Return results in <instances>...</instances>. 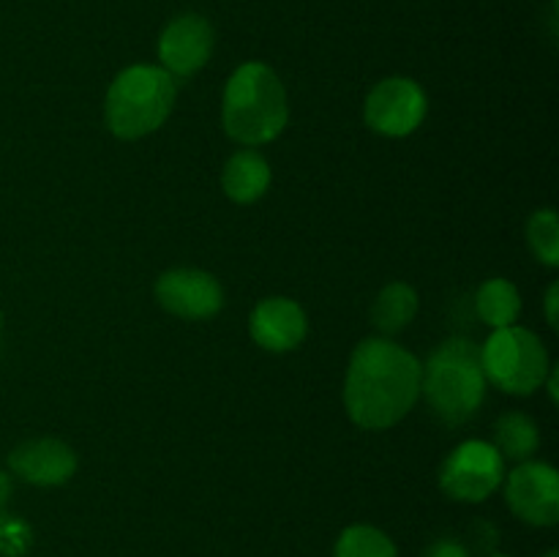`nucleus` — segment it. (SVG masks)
Masks as SVG:
<instances>
[{"mask_svg":"<svg viewBox=\"0 0 559 557\" xmlns=\"http://www.w3.org/2000/svg\"><path fill=\"white\" fill-rule=\"evenodd\" d=\"M420 360L385 336L355 347L344 380V410L360 429H391L420 396Z\"/></svg>","mask_w":559,"mask_h":557,"instance_id":"nucleus-1","label":"nucleus"},{"mask_svg":"<svg viewBox=\"0 0 559 557\" xmlns=\"http://www.w3.org/2000/svg\"><path fill=\"white\" fill-rule=\"evenodd\" d=\"M289 120L287 91L276 71L260 60L238 66L222 98V123L227 137L246 147L273 142Z\"/></svg>","mask_w":559,"mask_h":557,"instance_id":"nucleus-2","label":"nucleus"},{"mask_svg":"<svg viewBox=\"0 0 559 557\" xmlns=\"http://www.w3.org/2000/svg\"><path fill=\"white\" fill-rule=\"evenodd\" d=\"M420 366V393L442 424L459 426L478 413L489 386L478 344L469 339H445Z\"/></svg>","mask_w":559,"mask_h":557,"instance_id":"nucleus-3","label":"nucleus"},{"mask_svg":"<svg viewBox=\"0 0 559 557\" xmlns=\"http://www.w3.org/2000/svg\"><path fill=\"white\" fill-rule=\"evenodd\" d=\"M178 96L175 76L162 66L136 63L120 71L107 91L104 120L118 140H140L162 129Z\"/></svg>","mask_w":559,"mask_h":557,"instance_id":"nucleus-4","label":"nucleus"},{"mask_svg":"<svg viewBox=\"0 0 559 557\" xmlns=\"http://www.w3.org/2000/svg\"><path fill=\"white\" fill-rule=\"evenodd\" d=\"M486 382L513 396H530L538 391L549 375V353L538 333L522 325L497 328L480 347Z\"/></svg>","mask_w":559,"mask_h":557,"instance_id":"nucleus-5","label":"nucleus"},{"mask_svg":"<svg viewBox=\"0 0 559 557\" xmlns=\"http://www.w3.org/2000/svg\"><path fill=\"white\" fill-rule=\"evenodd\" d=\"M506 478V459L495 442L467 440L453 448L440 467V489L456 502H484Z\"/></svg>","mask_w":559,"mask_h":557,"instance_id":"nucleus-6","label":"nucleus"},{"mask_svg":"<svg viewBox=\"0 0 559 557\" xmlns=\"http://www.w3.org/2000/svg\"><path fill=\"white\" fill-rule=\"evenodd\" d=\"M426 93L409 76H388L377 82L364 104V118L382 137H407L424 123Z\"/></svg>","mask_w":559,"mask_h":557,"instance_id":"nucleus-7","label":"nucleus"},{"mask_svg":"<svg viewBox=\"0 0 559 557\" xmlns=\"http://www.w3.org/2000/svg\"><path fill=\"white\" fill-rule=\"evenodd\" d=\"M506 502L524 524L555 528L559 522V475L546 462H519L506 475Z\"/></svg>","mask_w":559,"mask_h":557,"instance_id":"nucleus-8","label":"nucleus"},{"mask_svg":"<svg viewBox=\"0 0 559 557\" xmlns=\"http://www.w3.org/2000/svg\"><path fill=\"white\" fill-rule=\"evenodd\" d=\"M156 300L162 309L183 320H211L222 311L224 289L211 273L197 268H175L158 276Z\"/></svg>","mask_w":559,"mask_h":557,"instance_id":"nucleus-9","label":"nucleus"},{"mask_svg":"<svg viewBox=\"0 0 559 557\" xmlns=\"http://www.w3.org/2000/svg\"><path fill=\"white\" fill-rule=\"evenodd\" d=\"M213 25L202 14H178L158 36V60L173 76H191L211 60Z\"/></svg>","mask_w":559,"mask_h":557,"instance_id":"nucleus-10","label":"nucleus"},{"mask_svg":"<svg viewBox=\"0 0 559 557\" xmlns=\"http://www.w3.org/2000/svg\"><path fill=\"white\" fill-rule=\"evenodd\" d=\"M306 331H309L306 311L300 309L298 300L284 298V295L260 300L249 317L251 339L267 353H289L300 347Z\"/></svg>","mask_w":559,"mask_h":557,"instance_id":"nucleus-11","label":"nucleus"},{"mask_svg":"<svg viewBox=\"0 0 559 557\" xmlns=\"http://www.w3.org/2000/svg\"><path fill=\"white\" fill-rule=\"evenodd\" d=\"M9 467L25 484L33 486H60L76 473L74 448L55 437L25 440L9 453Z\"/></svg>","mask_w":559,"mask_h":557,"instance_id":"nucleus-12","label":"nucleus"},{"mask_svg":"<svg viewBox=\"0 0 559 557\" xmlns=\"http://www.w3.org/2000/svg\"><path fill=\"white\" fill-rule=\"evenodd\" d=\"M222 186L229 200L238 202V205H251L271 186V164L254 147H243V151L233 153L224 164Z\"/></svg>","mask_w":559,"mask_h":557,"instance_id":"nucleus-13","label":"nucleus"},{"mask_svg":"<svg viewBox=\"0 0 559 557\" xmlns=\"http://www.w3.org/2000/svg\"><path fill=\"white\" fill-rule=\"evenodd\" d=\"M418 315V293L404 282H391L377 293L371 304V325L382 336H396Z\"/></svg>","mask_w":559,"mask_h":557,"instance_id":"nucleus-14","label":"nucleus"},{"mask_svg":"<svg viewBox=\"0 0 559 557\" xmlns=\"http://www.w3.org/2000/svg\"><path fill=\"white\" fill-rule=\"evenodd\" d=\"M475 311L495 331L516 325L519 315H522V295H519L516 284L508 278H489L480 284L478 295H475Z\"/></svg>","mask_w":559,"mask_h":557,"instance_id":"nucleus-15","label":"nucleus"},{"mask_svg":"<svg viewBox=\"0 0 559 557\" xmlns=\"http://www.w3.org/2000/svg\"><path fill=\"white\" fill-rule=\"evenodd\" d=\"M540 435L538 426L530 415L524 413H506L495 424V448L500 451L502 459H513V462H527L533 453L538 451Z\"/></svg>","mask_w":559,"mask_h":557,"instance_id":"nucleus-16","label":"nucleus"},{"mask_svg":"<svg viewBox=\"0 0 559 557\" xmlns=\"http://www.w3.org/2000/svg\"><path fill=\"white\" fill-rule=\"evenodd\" d=\"M333 557H399V552L391 535L382 533L380 528L349 524L338 535L336 546H333Z\"/></svg>","mask_w":559,"mask_h":557,"instance_id":"nucleus-17","label":"nucleus"},{"mask_svg":"<svg viewBox=\"0 0 559 557\" xmlns=\"http://www.w3.org/2000/svg\"><path fill=\"white\" fill-rule=\"evenodd\" d=\"M527 244L544 265H559V222L551 208L535 211L527 222Z\"/></svg>","mask_w":559,"mask_h":557,"instance_id":"nucleus-18","label":"nucleus"},{"mask_svg":"<svg viewBox=\"0 0 559 557\" xmlns=\"http://www.w3.org/2000/svg\"><path fill=\"white\" fill-rule=\"evenodd\" d=\"M424 557H469V549L456 538H440L426 549Z\"/></svg>","mask_w":559,"mask_h":557,"instance_id":"nucleus-19","label":"nucleus"},{"mask_svg":"<svg viewBox=\"0 0 559 557\" xmlns=\"http://www.w3.org/2000/svg\"><path fill=\"white\" fill-rule=\"evenodd\" d=\"M557 306H559V284L555 282L549 289H546V320H549L551 328L559 325Z\"/></svg>","mask_w":559,"mask_h":557,"instance_id":"nucleus-20","label":"nucleus"},{"mask_svg":"<svg viewBox=\"0 0 559 557\" xmlns=\"http://www.w3.org/2000/svg\"><path fill=\"white\" fill-rule=\"evenodd\" d=\"M9 497H11V475L0 470V511L9 506Z\"/></svg>","mask_w":559,"mask_h":557,"instance_id":"nucleus-21","label":"nucleus"},{"mask_svg":"<svg viewBox=\"0 0 559 557\" xmlns=\"http://www.w3.org/2000/svg\"><path fill=\"white\" fill-rule=\"evenodd\" d=\"M546 380H549V396H551V402H559V369H555V366H551L549 369V375H546Z\"/></svg>","mask_w":559,"mask_h":557,"instance_id":"nucleus-22","label":"nucleus"},{"mask_svg":"<svg viewBox=\"0 0 559 557\" xmlns=\"http://www.w3.org/2000/svg\"><path fill=\"white\" fill-rule=\"evenodd\" d=\"M544 557H559V552L557 549H549Z\"/></svg>","mask_w":559,"mask_h":557,"instance_id":"nucleus-23","label":"nucleus"},{"mask_svg":"<svg viewBox=\"0 0 559 557\" xmlns=\"http://www.w3.org/2000/svg\"><path fill=\"white\" fill-rule=\"evenodd\" d=\"M484 557H508V555H500V552H489V555H484Z\"/></svg>","mask_w":559,"mask_h":557,"instance_id":"nucleus-24","label":"nucleus"},{"mask_svg":"<svg viewBox=\"0 0 559 557\" xmlns=\"http://www.w3.org/2000/svg\"><path fill=\"white\" fill-rule=\"evenodd\" d=\"M0 322H3V320H0Z\"/></svg>","mask_w":559,"mask_h":557,"instance_id":"nucleus-25","label":"nucleus"}]
</instances>
